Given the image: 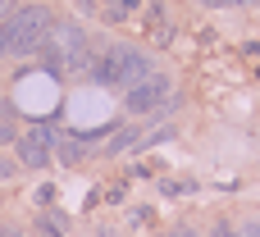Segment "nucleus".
I'll use <instances>...</instances> for the list:
<instances>
[{"mask_svg": "<svg viewBox=\"0 0 260 237\" xmlns=\"http://www.w3.org/2000/svg\"><path fill=\"white\" fill-rule=\"evenodd\" d=\"M155 69H151V55L146 50H137V46H110L105 55H96V64H91V82H101V87H114V91H128L133 82H142V78H151Z\"/></svg>", "mask_w": 260, "mask_h": 237, "instance_id": "obj_1", "label": "nucleus"}, {"mask_svg": "<svg viewBox=\"0 0 260 237\" xmlns=\"http://www.w3.org/2000/svg\"><path fill=\"white\" fill-rule=\"evenodd\" d=\"M50 9L46 5H23L0 23V55H37L46 32H50Z\"/></svg>", "mask_w": 260, "mask_h": 237, "instance_id": "obj_2", "label": "nucleus"}, {"mask_svg": "<svg viewBox=\"0 0 260 237\" xmlns=\"http://www.w3.org/2000/svg\"><path fill=\"white\" fill-rule=\"evenodd\" d=\"M165 100H169V78L165 73H151V78H142L123 91V110H133V114H151Z\"/></svg>", "mask_w": 260, "mask_h": 237, "instance_id": "obj_3", "label": "nucleus"}, {"mask_svg": "<svg viewBox=\"0 0 260 237\" xmlns=\"http://www.w3.org/2000/svg\"><path fill=\"white\" fill-rule=\"evenodd\" d=\"M50 146H55V132H50L46 123H37V128H27V132L18 137V160H23L27 169H41V164L55 155Z\"/></svg>", "mask_w": 260, "mask_h": 237, "instance_id": "obj_4", "label": "nucleus"}, {"mask_svg": "<svg viewBox=\"0 0 260 237\" xmlns=\"http://www.w3.org/2000/svg\"><path fill=\"white\" fill-rule=\"evenodd\" d=\"M146 37H151L155 46H169V41H174V23H169V9H165L160 0L146 5Z\"/></svg>", "mask_w": 260, "mask_h": 237, "instance_id": "obj_5", "label": "nucleus"}, {"mask_svg": "<svg viewBox=\"0 0 260 237\" xmlns=\"http://www.w3.org/2000/svg\"><path fill=\"white\" fill-rule=\"evenodd\" d=\"M142 9V0H101V14L110 18V23H123V18H133Z\"/></svg>", "mask_w": 260, "mask_h": 237, "instance_id": "obj_6", "label": "nucleus"}, {"mask_svg": "<svg viewBox=\"0 0 260 237\" xmlns=\"http://www.w3.org/2000/svg\"><path fill=\"white\" fill-rule=\"evenodd\" d=\"M59 160L64 164H78L82 160V137H59Z\"/></svg>", "mask_w": 260, "mask_h": 237, "instance_id": "obj_7", "label": "nucleus"}, {"mask_svg": "<svg viewBox=\"0 0 260 237\" xmlns=\"http://www.w3.org/2000/svg\"><path fill=\"white\" fill-rule=\"evenodd\" d=\"M9 142H14V110L0 105V146H9Z\"/></svg>", "mask_w": 260, "mask_h": 237, "instance_id": "obj_8", "label": "nucleus"}, {"mask_svg": "<svg viewBox=\"0 0 260 237\" xmlns=\"http://www.w3.org/2000/svg\"><path fill=\"white\" fill-rule=\"evenodd\" d=\"M233 237H260V219H247V224H242Z\"/></svg>", "mask_w": 260, "mask_h": 237, "instance_id": "obj_9", "label": "nucleus"}, {"mask_svg": "<svg viewBox=\"0 0 260 237\" xmlns=\"http://www.w3.org/2000/svg\"><path fill=\"white\" fill-rule=\"evenodd\" d=\"M210 237H233V228H229V224H215V233Z\"/></svg>", "mask_w": 260, "mask_h": 237, "instance_id": "obj_10", "label": "nucleus"}, {"mask_svg": "<svg viewBox=\"0 0 260 237\" xmlns=\"http://www.w3.org/2000/svg\"><path fill=\"white\" fill-rule=\"evenodd\" d=\"M9 14H14V9H9V0H0V23H5Z\"/></svg>", "mask_w": 260, "mask_h": 237, "instance_id": "obj_11", "label": "nucleus"}, {"mask_svg": "<svg viewBox=\"0 0 260 237\" xmlns=\"http://www.w3.org/2000/svg\"><path fill=\"white\" fill-rule=\"evenodd\" d=\"M0 237H23V233L18 228H0Z\"/></svg>", "mask_w": 260, "mask_h": 237, "instance_id": "obj_12", "label": "nucleus"}, {"mask_svg": "<svg viewBox=\"0 0 260 237\" xmlns=\"http://www.w3.org/2000/svg\"><path fill=\"white\" fill-rule=\"evenodd\" d=\"M5 174H9V169H5V164H0V178H5Z\"/></svg>", "mask_w": 260, "mask_h": 237, "instance_id": "obj_13", "label": "nucleus"}, {"mask_svg": "<svg viewBox=\"0 0 260 237\" xmlns=\"http://www.w3.org/2000/svg\"><path fill=\"white\" fill-rule=\"evenodd\" d=\"M41 237H46V233H41Z\"/></svg>", "mask_w": 260, "mask_h": 237, "instance_id": "obj_14", "label": "nucleus"}]
</instances>
